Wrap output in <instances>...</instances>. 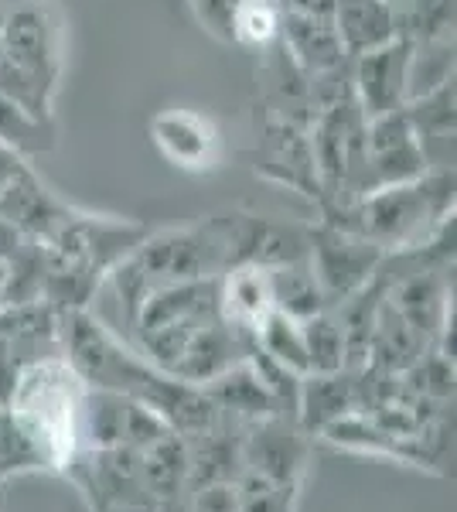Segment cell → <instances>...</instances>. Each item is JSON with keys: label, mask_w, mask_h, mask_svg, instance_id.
<instances>
[{"label": "cell", "mask_w": 457, "mask_h": 512, "mask_svg": "<svg viewBox=\"0 0 457 512\" xmlns=\"http://www.w3.org/2000/svg\"><path fill=\"white\" fill-rule=\"evenodd\" d=\"M338 41H342L348 59L372 52L396 38V14L382 7L379 0H335L331 4Z\"/></svg>", "instance_id": "e0dca14e"}, {"label": "cell", "mask_w": 457, "mask_h": 512, "mask_svg": "<svg viewBox=\"0 0 457 512\" xmlns=\"http://www.w3.org/2000/svg\"><path fill=\"white\" fill-rule=\"evenodd\" d=\"M99 512H154V502H103Z\"/></svg>", "instance_id": "4dcf8cb0"}, {"label": "cell", "mask_w": 457, "mask_h": 512, "mask_svg": "<svg viewBox=\"0 0 457 512\" xmlns=\"http://www.w3.org/2000/svg\"><path fill=\"white\" fill-rule=\"evenodd\" d=\"M365 123L359 99L352 96V82L342 89H331L314 106L311 117V154L318 171L321 209L324 216L345 209L359 198L362 188V164H365Z\"/></svg>", "instance_id": "277c9868"}, {"label": "cell", "mask_w": 457, "mask_h": 512, "mask_svg": "<svg viewBox=\"0 0 457 512\" xmlns=\"http://www.w3.org/2000/svg\"><path fill=\"white\" fill-rule=\"evenodd\" d=\"M410 52V41L396 35L393 41L355 59L352 96L359 99L365 117H379V113L406 106V99H410Z\"/></svg>", "instance_id": "9c48e42d"}, {"label": "cell", "mask_w": 457, "mask_h": 512, "mask_svg": "<svg viewBox=\"0 0 457 512\" xmlns=\"http://www.w3.org/2000/svg\"><path fill=\"white\" fill-rule=\"evenodd\" d=\"M280 48L307 79L335 76L348 59L338 41L335 21L324 11H284L280 21Z\"/></svg>", "instance_id": "7c38bea8"}, {"label": "cell", "mask_w": 457, "mask_h": 512, "mask_svg": "<svg viewBox=\"0 0 457 512\" xmlns=\"http://www.w3.org/2000/svg\"><path fill=\"white\" fill-rule=\"evenodd\" d=\"M270 277V297H273V311L287 318H311L318 311L328 308L321 294V284L314 277L311 263L307 260H294V263H284V267H273L267 270Z\"/></svg>", "instance_id": "ffe728a7"}, {"label": "cell", "mask_w": 457, "mask_h": 512, "mask_svg": "<svg viewBox=\"0 0 457 512\" xmlns=\"http://www.w3.org/2000/svg\"><path fill=\"white\" fill-rule=\"evenodd\" d=\"M24 168H28V158H21V154L11 151L7 144H0V192H4Z\"/></svg>", "instance_id": "f546056e"}, {"label": "cell", "mask_w": 457, "mask_h": 512, "mask_svg": "<svg viewBox=\"0 0 457 512\" xmlns=\"http://www.w3.org/2000/svg\"><path fill=\"white\" fill-rule=\"evenodd\" d=\"M209 393V400L219 407V414H236L246 420H263L273 414H284L280 403L273 400V393L263 386V379L256 376V369L249 366V359L229 366L226 373H219L215 379L202 386Z\"/></svg>", "instance_id": "ac0fdd59"}, {"label": "cell", "mask_w": 457, "mask_h": 512, "mask_svg": "<svg viewBox=\"0 0 457 512\" xmlns=\"http://www.w3.org/2000/svg\"><path fill=\"white\" fill-rule=\"evenodd\" d=\"M82 400L86 383L62 355H48L21 369L4 410L35 444L45 472H69L82 448Z\"/></svg>", "instance_id": "7a4b0ae2"}, {"label": "cell", "mask_w": 457, "mask_h": 512, "mask_svg": "<svg viewBox=\"0 0 457 512\" xmlns=\"http://www.w3.org/2000/svg\"><path fill=\"white\" fill-rule=\"evenodd\" d=\"M307 127H311L307 120L267 113V123H263V158L256 164V171H263L270 181L297 188L307 198H321Z\"/></svg>", "instance_id": "30bf717a"}, {"label": "cell", "mask_w": 457, "mask_h": 512, "mask_svg": "<svg viewBox=\"0 0 457 512\" xmlns=\"http://www.w3.org/2000/svg\"><path fill=\"white\" fill-rule=\"evenodd\" d=\"M284 7L277 0H236L229 21V38L246 48H270L280 41Z\"/></svg>", "instance_id": "7402d4cb"}, {"label": "cell", "mask_w": 457, "mask_h": 512, "mask_svg": "<svg viewBox=\"0 0 457 512\" xmlns=\"http://www.w3.org/2000/svg\"><path fill=\"white\" fill-rule=\"evenodd\" d=\"M28 246H31V239H28V236H21L18 229L11 226V222L0 219V260H4V263H14L24 250H28Z\"/></svg>", "instance_id": "f1b7e54d"}, {"label": "cell", "mask_w": 457, "mask_h": 512, "mask_svg": "<svg viewBox=\"0 0 457 512\" xmlns=\"http://www.w3.org/2000/svg\"><path fill=\"white\" fill-rule=\"evenodd\" d=\"M219 308L232 328L253 338L263 318L273 311L270 277L263 267H232L219 277Z\"/></svg>", "instance_id": "9a60e30c"}, {"label": "cell", "mask_w": 457, "mask_h": 512, "mask_svg": "<svg viewBox=\"0 0 457 512\" xmlns=\"http://www.w3.org/2000/svg\"><path fill=\"white\" fill-rule=\"evenodd\" d=\"M0 48L14 69L55 99L65 59V31L52 0H14L0 18Z\"/></svg>", "instance_id": "5b68a950"}, {"label": "cell", "mask_w": 457, "mask_h": 512, "mask_svg": "<svg viewBox=\"0 0 457 512\" xmlns=\"http://www.w3.org/2000/svg\"><path fill=\"white\" fill-rule=\"evenodd\" d=\"M86 465V492L96 495V506L103 502H151L140 478V451L134 448H103L89 451Z\"/></svg>", "instance_id": "2e32d148"}, {"label": "cell", "mask_w": 457, "mask_h": 512, "mask_svg": "<svg viewBox=\"0 0 457 512\" xmlns=\"http://www.w3.org/2000/svg\"><path fill=\"white\" fill-rule=\"evenodd\" d=\"M253 345L263 355H270L273 362H280L294 376H311V362H307V345H304V328L297 318H287L280 311H270L263 318V325L253 332Z\"/></svg>", "instance_id": "44dd1931"}, {"label": "cell", "mask_w": 457, "mask_h": 512, "mask_svg": "<svg viewBox=\"0 0 457 512\" xmlns=\"http://www.w3.org/2000/svg\"><path fill=\"white\" fill-rule=\"evenodd\" d=\"M382 260H386V253L379 246L355 233H345L335 222L321 219L314 229H307V263L318 277L328 308L362 291L379 274Z\"/></svg>", "instance_id": "8992f818"}, {"label": "cell", "mask_w": 457, "mask_h": 512, "mask_svg": "<svg viewBox=\"0 0 457 512\" xmlns=\"http://www.w3.org/2000/svg\"><path fill=\"white\" fill-rule=\"evenodd\" d=\"M0 144L18 151L21 158L48 151V147H52V120L31 117L24 106H18L11 96L0 93Z\"/></svg>", "instance_id": "603a6c76"}, {"label": "cell", "mask_w": 457, "mask_h": 512, "mask_svg": "<svg viewBox=\"0 0 457 512\" xmlns=\"http://www.w3.org/2000/svg\"><path fill=\"white\" fill-rule=\"evenodd\" d=\"M232 7H236V0H191V11H195L198 24L219 41H232L229 38Z\"/></svg>", "instance_id": "83f0119b"}, {"label": "cell", "mask_w": 457, "mask_h": 512, "mask_svg": "<svg viewBox=\"0 0 457 512\" xmlns=\"http://www.w3.org/2000/svg\"><path fill=\"white\" fill-rule=\"evenodd\" d=\"M24 472H45V461L35 451V444L24 437L21 427L7 417V410L0 407V482Z\"/></svg>", "instance_id": "484cf974"}, {"label": "cell", "mask_w": 457, "mask_h": 512, "mask_svg": "<svg viewBox=\"0 0 457 512\" xmlns=\"http://www.w3.org/2000/svg\"><path fill=\"white\" fill-rule=\"evenodd\" d=\"M14 4V0H0V18H4V14H7V7H11Z\"/></svg>", "instance_id": "e575fe53"}, {"label": "cell", "mask_w": 457, "mask_h": 512, "mask_svg": "<svg viewBox=\"0 0 457 512\" xmlns=\"http://www.w3.org/2000/svg\"><path fill=\"white\" fill-rule=\"evenodd\" d=\"M427 171V158H423L413 123L406 117V106L369 117V123H365V164L359 198L376 192V188L403 185V181H413L427 175Z\"/></svg>", "instance_id": "52a82bcc"}, {"label": "cell", "mask_w": 457, "mask_h": 512, "mask_svg": "<svg viewBox=\"0 0 457 512\" xmlns=\"http://www.w3.org/2000/svg\"><path fill=\"white\" fill-rule=\"evenodd\" d=\"M454 219V171H427L403 185L376 188L324 216L382 253H420Z\"/></svg>", "instance_id": "6da1fadb"}, {"label": "cell", "mask_w": 457, "mask_h": 512, "mask_svg": "<svg viewBox=\"0 0 457 512\" xmlns=\"http://www.w3.org/2000/svg\"><path fill=\"white\" fill-rule=\"evenodd\" d=\"M154 512H188V492L185 495H174V499L154 502Z\"/></svg>", "instance_id": "1f68e13d"}, {"label": "cell", "mask_w": 457, "mask_h": 512, "mask_svg": "<svg viewBox=\"0 0 457 512\" xmlns=\"http://www.w3.org/2000/svg\"><path fill=\"white\" fill-rule=\"evenodd\" d=\"M239 451H243L246 472L301 485L311 465V434L297 424V417L287 420V414H273L249 424Z\"/></svg>", "instance_id": "ba28073f"}, {"label": "cell", "mask_w": 457, "mask_h": 512, "mask_svg": "<svg viewBox=\"0 0 457 512\" xmlns=\"http://www.w3.org/2000/svg\"><path fill=\"white\" fill-rule=\"evenodd\" d=\"M406 117L420 140V151L430 171H454V79L437 89L413 96L406 103Z\"/></svg>", "instance_id": "5bb4252c"}, {"label": "cell", "mask_w": 457, "mask_h": 512, "mask_svg": "<svg viewBox=\"0 0 457 512\" xmlns=\"http://www.w3.org/2000/svg\"><path fill=\"white\" fill-rule=\"evenodd\" d=\"M140 478L151 502L188 492V437L178 431L161 434L140 451Z\"/></svg>", "instance_id": "d6986e66"}, {"label": "cell", "mask_w": 457, "mask_h": 512, "mask_svg": "<svg viewBox=\"0 0 457 512\" xmlns=\"http://www.w3.org/2000/svg\"><path fill=\"white\" fill-rule=\"evenodd\" d=\"M7 291H11V263L0 260V311L11 304V301H7Z\"/></svg>", "instance_id": "d6a6232c"}, {"label": "cell", "mask_w": 457, "mask_h": 512, "mask_svg": "<svg viewBox=\"0 0 457 512\" xmlns=\"http://www.w3.org/2000/svg\"><path fill=\"white\" fill-rule=\"evenodd\" d=\"M365 410V369H338V373H311L301 379L297 393V424L307 434H321L331 420Z\"/></svg>", "instance_id": "4fadbf2b"}, {"label": "cell", "mask_w": 457, "mask_h": 512, "mask_svg": "<svg viewBox=\"0 0 457 512\" xmlns=\"http://www.w3.org/2000/svg\"><path fill=\"white\" fill-rule=\"evenodd\" d=\"M301 328H304L311 373H338V369H345V338L342 328H338L335 311L324 308L318 315L304 318Z\"/></svg>", "instance_id": "cb8c5ba5"}, {"label": "cell", "mask_w": 457, "mask_h": 512, "mask_svg": "<svg viewBox=\"0 0 457 512\" xmlns=\"http://www.w3.org/2000/svg\"><path fill=\"white\" fill-rule=\"evenodd\" d=\"M301 499V485L277 482V478L239 472L236 475V502L239 512H294Z\"/></svg>", "instance_id": "d4e9b609"}, {"label": "cell", "mask_w": 457, "mask_h": 512, "mask_svg": "<svg viewBox=\"0 0 457 512\" xmlns=\"http://www.w3.org/2000/svg\"><path fill=\"white\" fill-rule=\"evenodd\" d=\"M379 4H382V7H389V11L396 14V11H400V7H406V4H410V0H379Z\"/></svg>", "instance_id": "836d02e7"}, {"label": "cell", "mask_w": 457, "mask_h": 512, "mask_svg": "<svg viewBox=\"0 0 457 512\" xmlns=\"http://www.w3.org/2000/svg\"><path fill=\"white\" fill-rule=\"evenodd\" d=\"M229 270V239L222 216H212L195 226L161 229L147 233L140 243L110 270L113 287L120 301L127 304V315L134 318L147 294L157 287L185 284V280L222 277Z\"/></svg>", "instance_id": "3957f363"}, {"label": "cell", "mask_w": 457, "mask_h": 512, "mask_svg": "<svg viewBox=\"0 0 457 512\" xmlns=\"http://www.w3.org/2000/svg\"><path fill=\"white\" fill-rule=\"evenodd\" d=\"M188 512H239L236 482H212L188 492Z\"/></svg>", "instance_id": "4316f807"}, {"label": "cell", "mask_w": 457, "mask_h": 512, "mask_svg": "<svg viewBox=\"0 0 457 512\" xmlns=\"http://www.w3.org/2000/svg\"><path fill=\"white\" fill-rule=\"evenodd\" d=\"M151 140L181 171L202 175V171L219 168L222 137L212 117H202L195 110H161L151 120Z\"/></svg>", "instance_id": "8fae6325"}]
</instances>
